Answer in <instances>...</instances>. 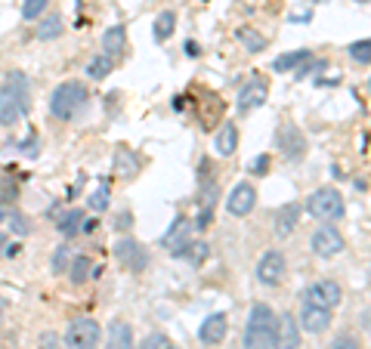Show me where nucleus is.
I'll use <instances>...</instances> for the list:
<instances>
[{
    "label": "nucleus",
    "instance_id": "2",
    "mask_svg": "<svg viewBox=\"0 0 371 349\" xmlns=\"http://www.w3.org/2000/svg\"><path fill=\"white\" fill-rule=\"evenodd\" d=\"M90 93L81 81H65L50 93V115L56 121H75L87 111Z\"/></svg>",
    "mask_w": 371,
    "mask_h": 349
},
{
    "label": "nucleus",
    "instance_id": "15",
    "mask_svg": "<svg viewBox=\"0 0 371 349\" xmlns=\"http://www.w3.org/2000/svg\"><path fill=\"white\" fill-rule=\"evenodd\" d=\"M229 334V315L226 312H210L198 328V340L204 346H220Z\"/></svg>",
    "mask_w": 371,
    "mask_h": 349
},
{
    "label": "nucleus",
    "instance_id": "3",
    "mask_svg": "<svg viewBox=\"0 0 371 349\" xmlns=\"http://www.w3.org/2000/svg\"><path fill=\"white\" fill-rule=\"evenodd\" d=\"M275 309L266 303H254L244 325V349H273L275 346Z\"/></svg>",
    "mask_w": 371,
    "mask_h": 349
},
{
    "label": "nucleus",
    "instance_id": "19",
    "mask_svg": "<svg viewBox=\"0 0 371 349\" xmlns=\"http://www.w3.org/2000/svg\"><path fill=\"white\" fill-rule=\"evenodd\" d=\"M134 328H130V321L124 319H115L109 325V331H105V349H134Z\"/></svg>",
    "mask_w": 371,
    "mask_h": 349
},
{
    "label": "nucleus",
    "instance_id": "23",
    "mask_svg": "<svg viewBox=\"0 0 371 349\" xmlns=\"http://www.w3.org/2000/svg\"><path fill=\"white\" fill-rule=\"evenodd\" d=\"M69 279H71V285L75 287H81V285H87V281L93 279V260L87 254H81V256H75V260L69 263Z\"/></svg>",
    "mask_w": 371,
    "mask_h": 349
},
{
    "label": "nucleus",
    "instance_id": "42",
    "mask_svg": "<svg viewBox=\"0 0 371 349\" xmlns=\"http://www.w3.org/2000/svg\"><path fill=\"white\" fill-rule=\"evenodd\" d=\"M6 245H10V241H6V235H0V256H3V250H6Z\"/></svg>",
    "mask_w": 371,
    "mask_h": 349
},
{
    "label": "nucleus",
    "instance_id": "4",
    "mask_svg": "<svg viewBox=\"0 0 371 349\" xmlns=\"http://www.w3.org/2000/svg\"><path fill=\"white\" fill-rule=\"evenodd\" d=\"M307 210L319 223H337L343 216V210H347V204H343V195L334 186H322L307 198Z\"/></svg>",
    "mask_w": 371,
    "mask_h": 349
},
{
    "label": "nucleus",
    "instance_id": "31",
    "mask_svg": "<svg viewBox=\"0 0 371 349\" xmlns=\"http://www.w3.org/2000/svg\"><path fill=\"white\" fill-rule=\"evenodd\" d=\"M350 56H353V62L368 65V62H371V41H368V37H362V41L350 44Z\"/></svg>",
    "mask_w": 371,
    "mask_h": 349
},
{
    "label": "nucleus",
    "instance_id": "28",
    "mask_svg": "<svg viewBox=\"0 0 371 349\" xmlns=\"http://www.w3.org/2000/svg\"><path fill=\"white\" fill-rule=\"evenodd\" d=\"M65 31V22L59 12H53V16H46L41 25H37V41H56V37H62Z\"/></svg>",
    "mask_w": 371,
    "mask_h": 349
},
{
    "label": "nucleus",
    "instance_id": "43",
    "mask_svg": "<svg viewBox=\"0 0 371 349\" xmlns=\"http://www.w3.org/2000/svg\"><path fill=\"white\" fill-rule=\"evenodd\" d=\"M3 315H6V300L0 297V321H3Z\"/></svg>",
    "mask_w": 371,
    "mask_h": 349
},
{
    "label": "nucleus",
    "instance_id": "36",
    "mask_svg": "<svg viewBox=\"0 0 371 349\" xmlns=\"http://www.w3.org/2000/svg\"><path fill=\"white\" fill-rule=\"evenodd\" d=\"M164 343H168V337H164V334H149L139 349H164Z\"/></svg>",
    "mask_w": 371,
    "mask_h": 349
},
{
    "label": "nucleus",
    "instance_id": "39",
    "mask_svg": "<svg viewBox=\"0 0 371 349\" xmlns=\"http://www.w3.org/2000/svg\"><path fill=\"white\" fill-rule=\"evenodd\" d=\"M22 151H25V155H28V158H35V155H37V151H41V140H37V136H35V133H31V136H28V140H25V142H22Z\"/></svg>",
    "mask_w": 371,
    "mask_h": 349
},
{
    "label": "nucleus",
    "instance_id": "41",
    "mask_svg": "<svg viewBox=\"0 0 371 349\" xmlns=\"http://www.w3.org/2000/svg\"><path fill=\"white\" fill-rule=\"evenodd\" d=\"M183 50H186V53H189V56H192V59H195V56H201V47H198V44H195V41H186V47H183Z\"/></svg>",
    "mask_w": 371,
    "mask_h": 349
},
{
    "label": "nucleus",
    "instance_id": "27",
    "mask_svg": "<svg viewBox=\"0 0 371 349\" xmlns=\"http://www.w3.org/2000/svg\"><path fill=\"white\" fill-rule=\"evenodd\" d=\"M313 59V50H294V53H284V56H278L273 62L275 71H297L303 62H309Z\"/></svg>",
    "mask_w": 371,
    "mask_h": 349
},
{
    "label": "nucleus",
    "instance_id": "17",
    "mask_svg": "<svg viewBox=\"0 0 371 349\" xmlns=\"http://www.w3.org/2000/svg\"><path fill=\"white\" fill-rule=\"evenodd\" d=\"M300 346V325L291 312L278 315L275 321V346L273 349H297Z\"/></svg>",
    "mask_w": 371,
    "mask_h": 349
},
{
    "label": "nucleus",
    "instance_id": "22",
    "mask_svg": "<svg viewBox=\"0 0 371 349\" xmlns=\"http://www.w3.org/2000/svg\"><path fill=\"white\" fill-rule=\"evenodd\" d=\"M102 50H105V56H121L124 50H127V28L124 25H111L109 31L102 35Z\"/></svg>",
    "mask_w": 371,
    "mask_h": 349
},
{
    "label": "nucleus",
    "instance_id": "10",
    "mask_svg": "<svg viewBox=\"0 0 371 349\" xmlns=\"http://www.w3.org/2000/svg\"><path fill=\"white\" fill-rule=\"evenodd\" d=\"M341 300H343V287L337 285L334 279H322V281H316V285H309L307 291H303V303H309V306L337 309Z\"/></svg>",
    "mask_w": 371,
    "mask_h": 349
},
{
    "label": "nucleus",
    "instance_id": "13",
    "mask_svg": "<svg viewBox=\"0 0 371 349\" xmlns=\"http://www.w3.org/2000/svg\"><path fill=\"white\" fill-rule=\"evenodd\" d=\"M278 149H282L284 161H300L303 155H307V136H303L300 127H294V124H284L282 130H278Z\"/></svg>",
    "mask_w": 371,
    "mask_h": 349
},
{
    "label": "nucleus",
    "instance_id": "21",
    "mask_svg": "<svg viewBox=\"0 0 371 349\" xmlns=\"http://www.w3.org/2000/svg\"><path fill=\"white\" fill-rule=\"evenodd\" d=\"M214 149H217V155H220V158H232V155H235V149H238V127H235V124L226 121L220 130H217Z\"/></svg>",
    "mask_w": 371,
    "mask_h": 349
},
{
    "label": "nucleus",
    "instance_id": "20",
    "mask_svg": "<svg viewBox=\"0 0 371 349\" xmlns=\"http://www.w3.org/2000/svg\"><path fill=\"white\" fill-rule=\"evenodd\" d=\"M300 214H303V207L297 201H288L284 207H278V214H275V235L278 238H288V235L294 232L297 223H300Z\"/></svg>",
    "mask_w": 371,
    "mask_h": 349
},
{
    "label": "nucleus",
    "instance_id": "5",
    "mask_svg": "<svg viewBox=\"0 0 371 349\" xmlns=\"http://www.w3.org/2000/svg\"><path fill=\"white\" fill-rule=\"evenodd\" d=\"M62 340H65V349H96L99 340H102V328L90 315H78V319L69 321Z\"/></svg>",
    "mask_w": 371,
    "mask_h": 349
},
{
    "label": "nucleus",
    "instance_id": "35",
    "mask_svg": "<svg viewBox=\"0 0 371 349\" xmlns=\"http://www.w3.org/2000/svg\"><path fill=\"white\" fill-rule=\"evenodd\" d=\"M10 226H12V232H16V235H28L31 232L28 216L19 214V210H12V214H10Z\"/></svg>",
    "mask_w": 371,
    "mask_h": 349
},
{
    "label": "nucleus",
    "instance_id": "8",
    "mask_svg": "<svg viewBox=\"0 0 371 349\" xmlns=\"http://www.w3.org/2000/svg\"><path fill=\"white\" fill-rule=\"evenodd\" d=\"M115 260L121 263L127 272H145L149 269V263H152V256H149V250H145L143 245H139L136 238H121L115 245Z\"/></svg>",
    "mask_w": 371,
    "mask_h": 349
},
{
    "label": "nucleus",
    "instance_id": "24",
    "mask_svg": "<svg viewBox=\"0 0 371 349\" xmlns=\"http://www.w3.org/2000/svg\"><path fill=\"white\" fill-rule=\"evenodd\" d=\"M84 220H87V214H84L81 207H71V210H65V214L56 220V229L65 235V238H71V235L81 232V223Z\"/></svg>",
    "mask_w": 371,
    "mask_h": 349
},
{
    "label": "nucleus",
    "instance_id": "32",
    "mask_svg": "<svg viewBox=\"0 0 371 349\" xmlns=\"http://www.w3.org/2000/svg\"><path fill=\"white\" fill-rule=\"evenodd\" d=\"M50 6V0H22V19L35 22V19L44 16V10Z\"/></svg>",
    "mask_w": 371,
    "mask_h": 349
},
{
    "label": "nucleus",
    "instance_id": "37",
    "mask_svg": "<svg viewBox=\"0 0 371 349\" xmlns=\"http://www.w3.org/2000/svg\"><path fill=\"white\" fill-rule=\"evenodd\" d=\"M269 170V155H260V158H254V161H251V173L254 176H263Z\"/></svg>",
    "mask_w": 371,
    "mask_h": 349
},
{
    "label": "nucleus",
    "instance_id": "34",
    "mask_svg": "<svg viewBox=\"0 0 371 349\" xmlns=\"http://www.w3.org/2000/svg\"><path fill=\"white\" fill-rule=\"evenodd\" d=\"M328 349H362V343H359L356 334H337V337L328 343Z\"/></svg>",
    "mask_w": 371,
    "mask_h": 349
},
{
    "label": "nucleus",
    "instance_id": "38",
    "mask_svg": "<svg viewBox=\"0 0 371 349\" xmlns=\"http://www.w3.org/2000/svg\"><path fill=\"white\" fill-rule=\"evenodd\" d=\"M130 226H134V214H130V210H121V214H118V220H115V229H118V232H127Z\"/></svg>",
    "mask_w": 371,
    "mask_h": 349
},
{
    "label": "nucleus",
    "instance_id": "1",
    "mask_svg": "<svg viewBox=\"0 0 371 349\" xmlns=\"http://www.w3.org/2000/svg\"><path fill=\"white\" fill-rule=\"evenodd\" d=\"M31 109V87L28 77L22 71H12L3 84H0V124L3 127H16Z\"/></svg>",
    "mask_w": 371,
    "mask_h": 349
},
{
    "label": "nucleus",
    "instance_id": "9",
    "mask_svg": "<svg viewBox=\"0 0 371 349\" xmlns=\"http://www.w3.org/2000/svg\"><path fill=\"white\" fill-rule=\"evenodd\" d=\"M266 96H269V81H266V77H260V75L254 71V77H248V84L238 90L235 111H238V115H248V111L260 109V105L266 102Z\"/></svg>",
    "mask_w": 371,
    "mask_h": 349
},
{
    "label": "nucleus",
    "instance_id": "40",
    "mask_svg": "<svg viewBox=\"0 0 371 349\" xmlns=\"http://www.w3.org/2000/svg\"><path fill=\"white\" fill-rule=\"evenodd\" d=\"M56 343H59V337L56 334H50V331L41 337V349H56Z\"/></svg>",
    "mask_w": 371,
    "mask_h": 349
},
{
    "label": "nucleus",
    "instance_id": "11",
    "mask_svg": "<svg viewBox=\"0 0 371 349\" xmlns=\"http://www.w3.org/2000/svg\"><path fill=\"white\" fill-rule=\"evenodd\" d=\"M217 201H220V186H217L214 180H210V182L204 180V182H201V192H198V214H195V220H192L195 232H204V229L214 223Z\"/></svg>",
    "mask_w": 371,
    "mask_h": 349
},
{
    "label": "nucleus",
    "instance_id": "25",
    "mask_svg": "<svg viewBox=\"0 0 371 349\" xmlns=\"http://www.w3.org/2000/svg\"><path fill=\"white\" fill-rule=\"evenodd\" d=\"M235 41L242 44L248 53H260V50H266V37L260 35L257 28H251V25H242V28H235Z\"/></svg>",
    "mask_w": 371,
    "mask_h": 349
},
{
    "label": "nucleus",
    "instance_id": "44",
    "mask_svg": "<svg viewBox=\"0 0 371 349\" xmlns=\"http://www.w3.org/2000/svg\"><path fill=\"white\" fill-rule=\"evenodd\" d=\"M164 349H180V346H174V343H170V340H168V343H164Z\"/></svg>",
    "mask_w": 371,
    "mask_h": 349
},
{
    "label": "nucleus",
    "instance_id": "16",
    "mask_svg": "<svg viewBox=\"0 0 371 349\" xmlns=\"http://www.w3.org/2000/svg\"><path fill=\"white\" fill-rule=\"evenodd\" d=\"M297 325H300V331H307V334H325L331 328V309L309 306V303H303Z\"/></svg>",
    "mask_w": 371,
    "mask_h": 349
},
{
    "label": "nucleus",
    "instance_id": "30",
    "mask_svg": "<svg viewBox=\"0 0 371 349\" xmlns=\"http://www.w3.org/2000/svg\"><path fill=\"white\" fill-rule=\"evenodd\" d=\"M69 263H71V247H69V245H59L56 254H53V260H50L53 272H56V275L69 272Z\"/></svg>",
    "mask_w": 371,
    "mask_h": 349
},
{
    "label": "nucleus",
    "instance_id": "12",
    "mask_svg": "<svg viewBox=\"0 0 371 349\" xmlns=\"http://www.w3.org/2000/svg\"><path fill=\"white\" fill-rule=\"evenodd\" d=\"M192 232H195V226H192V220L186 214L174 216V223H170V229L161 235V247L170 250V254L180 256L186 247L192 245Z\"/></svg>",
    "mask_w": 371,
    "mask_h": 349
},
{
    "label": "nucleus",
    "instance_id": "6",
    "mask_svg": "<svg viewBox=\"0 0 371 349\" xmlns=\"http://www.w3.org/2000/svg\"><path fill=\"white\" fill-rule=\"evenodd\" d=\"M309 247H313V254L322 256V260H334V256H341L343 250H347V238L341 235V229H337V226L325 223V226H319L313 232Z\"/></svg>",
    "mask_w": 371,
    "mask_h": 349
},
{
    "label": "nucleus",
    "instance_id": "33",
    "mask_svg": "<svg viewBox=\"0 0 371 349\" xmlns=\"http://www.w3.org/2000/svg\"><path fill=\"white\" fill-rule=\"evenodd\" d=\"M90 210H96V214H102V210H109V186H99L96 192L87 198Z\"/></svg>",
    "mask_w": 371,
    "mask_h": 349
},
{
    "label": "nucleus",
    "instance_id": "7",
    "mask_svg": "<svg viewBox=\"0 0 371 349\" xmlns=\"http://www.w3.org/2000/svg\"><path fill=\"white\" fill-rule=\"evenodd\" d=\"M284 275H288V260H284L282 250H266V254L257 260V281L266 287H275L284 281Z\"/></svg>",
    "mask_w": 371,
    "mask_h": 349
},
{
    "label": "nucleus",
    "instance_id": "18",
    "mask_svg": "<svg viewBox=\"0 0 371 349\" xmlns=\"http://www.w3.org/2000/svg\"><path fill=\"white\" fill-rule=\"evenodd\" d=\"M139 167H143V161H139V155L134 149H127V146H118L115 149L111 170L118 173V180H134V176H139Z\"/></svg>",
    "mask_w": 371,
    "mask_h": 349
},
{
    "label": "nucleus",
    "instance_id": "45",
    "mask_svg": "<svg viewBox=\"0 0 371 349\" xmlns=\"http://www.w3.org/2000/svg\"><path fill=\"white\" fill-rule=\"evenodd\" d=\"M6 220V214H3V207H0V223H3Z\"/></svg>",
    "mask_w": 371,
    "mask_h": 349
},
{
    "label": "nucleus",
    "instance_id": "26",
    "mask_svg": "<svg viewBox=\"0 0 371 349\" xmlns=\"http://www.w3.org/2000/svg\"><path fill=\"white\" fill-rule=\"evenodd\" d=\"M177 31V12L174 10H164L155 16V28H152V37H155L158 44L170 41V35Z\"/></svg>",
    "mask_w": 371,
    "mask_h": 349
},
{
    "label": "nucleus",
    "instance_id": "29",
    "mask_svg": "<svg viewBox=\"0 0 371 349\" xmlns=\"http://www.w3.org/2000/svg\"><path fill=\"white\" fill-rule=\"evenodd\" d=\"M111 68H115V59L105 56V53H99V56H93L87 62V77L90 81H102V77L111 75Z\"/></svg>",
    "mask_w": 371,
    "mask_h": 349
},
{
    "label": "nucleus",
    "instance_id": "14",
    "mask_svg": "<svg viewBox=\"0 0 371 349\" xmlns=\"http://www.w3.org/2000/svg\"><path fill=\"white\" fill-rule=\"evenodd\" d=\"M257 207V189L251 182H235L226 195V210L232 216H248Z\"/></svg>",
    "mask_w": 371,
    "mask_h": 349
}]
</instances>
